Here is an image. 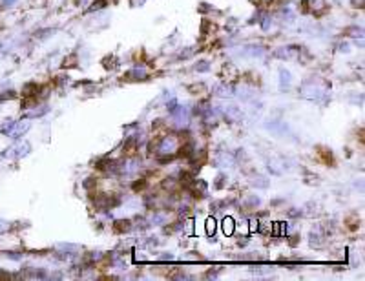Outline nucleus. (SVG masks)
Returning a JSON list of instances; mask_svg holds the SVG:
<instances>
[{"instance_id":"obj_1","label":"nucleus","mask_w":365,"mask_h":281,"mask_svg":"<svg viewBox=\"0 0 365 281\" xmlns=\"http://www.w3.org/2000/svg\"><path fill=\"white\" fill-rule=\"evenodd\" d=\"M223 230H225V234H228V236L234 232V219H232V217H225V219H223Z\"/></svg>"},{"instance_id":"obj_2","label":"nucleus","mask_w":365,"mask_h":281,"mask_svg":"<svg viewBox=\"0 0 365 281\" xmlns=\"http://www.w3.org/2000/svg\"><path fill=\"white\" fill-rule=\"evenodd\" d=\"M207 230H208V234H214V230H216V221L214 219L207 221Z\"/></svg>"}]
</instances>
